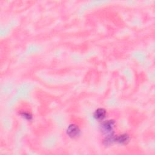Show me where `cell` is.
<instances>
[{
  "mask_svg": "<svg viewBox=\"0 0 155 155\" xmlns=\"http://www.w3.org/2000/svg\"><path fill=\"white\" fill-rule=\"evenodd\" d=\"M24 117H25V118H27L28 120H30V118H31V116L29 114H26V113H24Z\"/></svg>",
  "mask_w": 155,
  "mask_h": 155,
  "instance_id": "5",
  "label": "cell"
},
{
  "mask_svg": "<svg viewBox=\"0 0 155 155\" xmlns=\"http://www.w3.org/2000/svg\"><path fill=\"white\" fill-rule=\"evenodd\" d=\"M129 138L127 134H122L120 135L117 137H115V141L118 142L120 144H125L128 141Z\"/></svg>",
  "mask_w": 155,
  "mask_h": 155,
  "instance_id": "4",
  "label": "cell"
},
{
  "mask_svg": "<svg viewBox=\"0 0 155 155\" xmlns=\"http://www.w3.org/2000/svg\"><path fill=\"white\" fill-rule=\"evenodd\" d=\"M106 115V111L103 108H98L96 110L94 113V117L95 119L98 120H103Z\"/></svg>",
  "mask_w": 155,
  "mask_h": 155,
  "instance_id": "3",
  "label": "cell"
},
{
  "mask_svg": "<svg viewBox=\"0 0 155 155\" xmlns=\"http://www.w3.org/2000/svg\"><path fill=\"white\" fill-rule=\"evenodd\" d=\"M67 133L70 138H75L79 136L80 133V130L76 125L71 124L69 126L67 130Z\"/></svg>",
  "mask_w": 155,
  "mask_h": 155,
  "instance_id": "1",
  "label": "cell"
},
{
  "mask_svg": "<svg viewBox=\"0 0 155 155\" xmlns=\"http://www.w3.org/2000/svg\"><path fill=\"white\" fill-rule=\"evenodd\" d=\"M114 125V123L113 121H107L102 124L101 125L102 131L106 133H110L113 130Z\"/></svg>",
  "mask_w": 155,
  "mask_h": 155,
  "instance_id": "2",
  "label": "cell"
}]
</instances>
